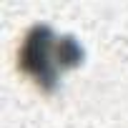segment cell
Here are the masks:
<instances>
[{"instance_id":"6da1fadb","label":"cell","mask_w":128,"mask_h":128,"mask_svg":"<svg viewBox=\"0 0 128 128\" xmlns=\"http://www.w3.org/2000/svg\"><path fill=\"white\" fill-rule=\"evenodd\" d=\"M45 28H35L30 35H28V48H33V50H38V53H43V58H50V50H55L58 45L53 43L55 38H45ZM55 58H60V60H66V55L63 53H55ZM58 70H63V66L60 63H55V60H43V70H40V76L38 78H53Z\"/></svg>"}]
</instances>
